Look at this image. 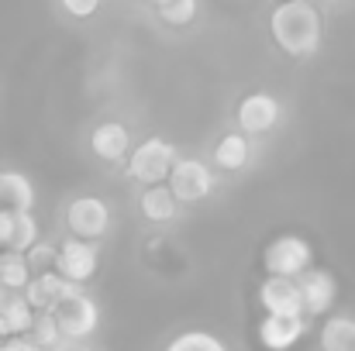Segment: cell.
<instances>
[{"label":"cell","mask_w":355,"mask_h":351,"mask_svg":"<svg viewBox=\"0 0 355 351\" xmlns=\"http://www.w3.org/2000/svg\"><path fill=\"white\" fill-rule=\"evenodd\" d=\"M269 35L286 55L311 59V55H318V48L324 42L321 14L307 0H279L269 14Z\"/></svg>","instance_id":"cell-1"},{"label":"cell","mask_w":355,"mask_h":351,"mask_svg":"<svg viewBox=\"0 0 355 351\" xmlns=\"http://www.w3.org/2000/svg\"><path fill=\"white\" fill-rule=\"evenodd\" d=\"M176 145L166 141V138H145L135 152H131V162H128V176L141 186H155V183H166L169 179V169L176 162Z\"/></svg>","instance_id":"cell-2"},{"label":"cell","mask_w":355,"mask_h":351,"mask_svg":"<svg viewBox=\"0 0 355 351\" xmlns=\"http://www.w3.org/2000/svg\"><path fill=\"white\" fill-rule=\"evenodd\" d=\"M262 262H266V272H269V276L297 279V276H304V272L311 269L314 248H311V241L300 237V234H279V237L269 241Z\"/></svg>","instance_id":"cell-3"},{"label":"cell","mask_w":355,"mask_h":351,"mask_svg":"<svg viewBox=\"0 0 355 351\" xmlns=\"http://www.w3.org/2000/svg\"><path fill=\"white\" fill-rule=\"evenodd\" d=\"M55 324H59V334L62 341H83L90 338L97 327H101V310L97 303L87 296V293H76L69 300H62L55 310H52Z\"/></svg>","instance_id":"cell-4"},{"label":"cell","mask_w":355,"mask_h":351,"mask_svg":"<svg viewBox=\"0 0 355 351\" xmlns=\"http://www.w3.org/2000/svg\"><path fill=\"white\" fill-rule=\"evenodd\" d=\"M169 190L180 204H200L214 190V172L200 159H176L169 169Z\"/></svg>","instance_id":"cell-5"},{"label":"cell","mask_w":355,"mask_h":351,"mask_svg":"<svg viewBox=\"0 0 355 351\" xmlns=\"http://www.w3.org/2000/svg\"><path fill=\"white\" fill-rule=\"evenodd\" d=\"M76 293H83L76 282H69V279H62L55 269H45V272H35L31 276V282L24 286V300H28V307L35 310V314H52L62 300H69V296H76Z\"/></svg>","instance_id":"cell-6"},{"label":"cell","mask_w":355,"mask_h":351,"mask_svg":"<svg viewBox=\"0 0 355 351\" xmlns=\"http://www.w3.org/2000/svg\"><path fill=\"white\" fill-rule=\"evenodd\" d=\"M97 262H101V258H97V248H94L90 241H83V237H66V241L55 248V265H52V269H55L62 279L83 286V282L94 279Z\"/></svg>","instance_id":"cell-7"},{"label":"cell","mask_w":355,"mask_h":351,"mask_svg":"<svg viewBox=\"0 0 355 351\" xmlns=\"http://www.w3.org/2000/svg\"><path fill=\"white\" fill-rule=\"evenodd\" d=\"M66 224L73 237H83V241H97L104 237L111 228V207L101 200V197H76L69 207H66Z\"/></svg>","instance_id":"cell-8"},{"label":"cell","mask_w":355,"mask_h":351,"mask_svg":"<svg viewBox=\"0 0 355 351\" xmlns=\"http://www.w3.org/2000/svg\"><path fill=\"white\" fill-rule=\"evenodd\" d=\"M297 286H300V300H304V317H324L335 307L338 282L328 269H307L304 276H297Z\"/></svg>","instance_id":"cell-9"},{"label":"cell","mask_w":355,"mask_h":351,"mask_svg":"<svg viewBox=\"0 0 355 351\" xmlns=\"http://www.w3.org/2000/svg\"><path fill=\"white\" fill-rule=\"evenodd\" d=\"M259 303L272 317H304L300 286H297V279H286V276H269L259 286Z\"/></svg>","instance_id":"cell-10"},{"label":"cell","mask_w":355,"mask_h":351,"mask_svg":"<svg viewBox=\"0 0 355 351\" xmlns=\"http://www.w3.org/2000/svg\"><path fill=\"white\" fill-rule=\"evenodd\" d=\"M279 114H283V107H279V100L272 93H248L238 104L235 117L241 134H266V131H272L279 124Z\"/></svg>","instance_id":"cell-11"},{"label":"cell","mask_w":355,"mask_h":351,"mask_svg":"<svg viewBox=\"0 0 355 351\" xmlns=\"http://www.w3.org/2000/svg\"><path fill=\"white\" fill-rule=\"evenodd\" d=\"M304 334H307V317H272V314H266V321L259 324V341L269 351H290Z\"/></svg>","instance_id":"cell-12"},{"label":"cell","mask_w":355,"mask_h":351,"mask_svg":"<svg viewBox=\"0 0 355 351\" xmlns=\"http://www.w3.org/2000/svg\"><path fill=\"white\" fill-rule=\"evenodd\" d=\"M90 148H94V155L104 159V162H121V159L128 155V148H131V131H128L121 120H104V124L94 127Z\"/></svg>","instance_id":"cell-13"},{"label":"cell","mask_w":355,"mask_h":351,"mask_svg":"<svg viewBox=\"0 0 355 351\" xmlns=\"http://www.w3.org/2000/svg\"><path fill=\"white\" fill-rule=\"evenodd\" d=\"M31 324H35V310L28 307V300L21 293H7L0 300V341L31 334Z\"/></svg>","instance_id":"cell-14"},{"label":"cell","mask_w":355,"mask_h":351,"mask_svg":"<svg viewBox=\"0 0 355 351\" xmlns=\"http://www.w3.org/2000/svg\"><path fill=\"white\" fill-rule=\"evenodd\" d=\"M0 207L3 210H31L35 207V186L24 172L0 169Z\"/></svg>","instance_id":"cell-15"},{"label":"cell","mask_w":355,"mask_h":351,"mask_svg":"<svg viewBox=\"0 0 355 351\" xmlns=\"http://www.w3.org/2000/svg\"><path fill=\"white\" fill-rule=\"evenodd\" d=\"M141 214H145V221H155V224H166V221H173L176 217V207H180V200L173 197V190L166 186V183H155V186H145V193H141Z\"/></svg>","instance_id":"cell-16"},{"label":"cell","mask_w":355,"mask_h":351,"mask_svg":"<svg viewBox=\"0 0 355 351\" xmlns=\"http://www.w3.org/2000/svg\"><path fill=\"white\" fill-rule=\"evenodd\" d=\"M31 265L24 251H0V289L3 293H24V286L31 282Z\"/></svg>","instance_id":"cell-17"},{"label":"cell","mask_w":355,"mask_h":351,"mask_svg":"<svg viewBox=\"0 0 355 351\" xmlns=\"http://www.w3.org/2000/svg\"><path fill=\"white\" fill-rule=\"evenodd\" d=\"M248 159H252V145H248V138H245L241 131L225 134V138L218 141V148H214V162H218L221 169H228V172L245 169Z\"/></svg>","instance_id":"cell-18"},{"label":"cell","mask_w":355,"mask_h":351,"mask_svg":"<svg viewBox=\"0 0 355 351\" xmlns=\"http://www.w3.org/2000/svg\"><path fill=\"white\" fill-rule=\"evenodd\" d=\"M318 341L321 351H349L355 341V317H328Z\"/></svg>","instance_id":"cell-19"},{"label":"cell","mask_w":355,"mask_h":351,"mask_svg":"<svg viewBox=\"0 0 355 351\" xmlns=\"http://www.w3.org/2000/svg\"><path fill=\"white\" fill-rule=\"evenodd\" d=\"M162 351H232V348L218 334H211V331H183Z\"/></svg>","instance_id":"cell-20"},{"label":"cell","mask_w":355,"mask_h":351,"mask_svg":"<svg viewBox=\"0 0 355 351\" xmlns=\"http://www.w3.org/2000/svg\"><path fill=\"white\" fill-rule=\"evenodd\" d=\"M28 338L45 351H55L62 345V334H59V324H55L52 314H35V324H31V334Z\"/></svg>","instance_id":"cell-21"},{"label":"cell","mask_w":355,"mask_h":351,"mask_svg":"<svg viewBox=\"0 0 355 351\" xmlns=\"http://www.w3.org/2000/svg\"><path fill=\"white\" fill-rule=\"evenodd\" d=\"M159 14L169 24H190L197 17V0H169L166 7H159Z\"/></svg>","instance_id":"cell-22"},{"label":"cell","mask_w":355,"mask_h":351,"mask_svg":"<svg viewBox=\"0 0 355 351\" xmlns=\"http://www.w3.org/2000/svg\"><path fill=\"white\" fill-rule=\"evenodd\" d=\"M55 248L59 244H49V241H35L24 255H28V265H31V272H45V269H52L55 265Z\"/></svg>","instance_id":"cell-23"},{"label":"cell","mask_w":355,"mask_h":351,"mask_svg":"<svg viewBox=\"0 0 355 351\" xmlns=\"http://www.w3.org/2000/svg\"><path fill=\"white\" fill-rule=\"evenodd\" d=\"M62 3V10L69 14V17H90V14H97V7H101V0H59Z\"/></svg>","instance_id":"cell-24"},{"label":"cell","mask_w":355,"mask_h":351,"mask_svg":"<svg viewBox=\"0 0 355 351\" xmlns=\"http://www.w3.org/2000/svg\"><path fill=\"white\" fill-rule=\"evenodd\" d=\"M0 351H45V348H38V345L24 334V338H7V341H0Z\"/></svg>","instance_id":"cell-25"},{"label":"cell","mask_w":355,"mask_h":351,"mask_svg":"<svg viewBox=\"0 0 355 351\" xmlns=\"http://www.w3.org/2000/svg\"><path fill=\"white\" fill-rule=\"evenodd\" d=\"M66 351H94V348H87V345H73V348H66Z\"/></svg>","instance_id":"cell-26"},{"label":"cell","mask_w":355,"mask_h":351,"mask_svg":"<svg viewBox=\"0 0 355 351\" xmlns=\"http://www.w3.org/2000/svg\"><path fill=\"white\" fill-rule=\"evenodd\" d=\"M166 3H169V0H152V7H155V10H159V7H166Z\"/></svg>","instance_id":"cell-27"},{"label":"cell","mask_w":355,"mask_h":351,"mask_svg":"<svg viewBox=\"0 0 355 351\" xmlns=\"http://www.w3.org/2000/svg\"><path fill=\"white\" fill-rule=\"evenodd\" d=\"M3 296H7V293H3V289H0V300H3Z\"/></svg>","instance_id":"cell-28"},{"label":"cell","mask_w":355,"mask_h":351,"mask_svg":"<svg viewBox=\"0 0 355 351\" xmlns=\"http://www.w3.org/2000/svg\"><path fill=\"white\" fill-rule=\"evenodd\" d=\"M349 351H355V341H352V348H349Z\"/></svg>","instance_id":"cell-29"},{"label":"cell","mask_w":355,"mask_h":351,"mask_svg":"<svg viewBox=\"0 0 355 351\" xmlns=\"http://www.w3.org/2000/svg\"><path fill=\"white\" fill-rule=\"evenodd\" d=\"M324 3H335V0H324Z\"/></svg>","instance_id":"cell-30"}]
</instances>
